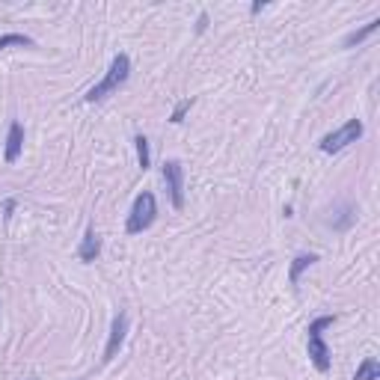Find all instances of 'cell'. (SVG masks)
I'll return each instance as SVG.
<instances>
[{"mask_svg": "<svg viewBox=\"0 0 380 380\" xmlns=\"http://www.w3.org/2000/svg\"><path fill=\"white\" fill-rule=\"evenodd\" d=\"M336 324V315H321L309 324V330H306V348H309V360L312 365L324 374V372H330V348L327 342H324V330L333 327Z\"/></svg>", "mask_w": 380, "mask_h": 380, "instance_id": "1", "label": "cell"}, {"mask_svg": "<svg viewBox=\"0 0 380 380\" xmlns=\"http://www.w3.org/2000/svg\"><path fill=\"white\" fill-rule=\"evenodd\" d=\"M128 75H131V60H128V53H116L113 63H110V69H107V75H104V80H101V84H95V87L87 92V101L95 104V101L107 99V95L116 92L122 84H125Z\"/></svg>", "mask_w": 380, "mask_h": 380, "instance_id": "2", "label": "cell"}, {"mask_svg": "<svg viewBox=\"0 0 380 380\" xmlns=\"http://www.w3.org/2000/svg\"><path fill=\"white\" fill-rule=\"evenodd\" d=\"M155 217H158V202H155V196L148 194V190H143V194L134 199V205H131L128 223H125V232H128V235H140V232H146V229L155 223Z\"/></svg>", "mask_w": 380, "mask_h": 380, "instance_id": "3", "label": "cell"}, {"mask_svg": "<svg viewBox=\"0 0 380 380\" xmlns=\"http://www.w3.org/2000/svg\"><path fill=\"white\" fill-rule=\"evenodd\" d=\"M362 122L360 119H348L342 128L338 131H333V134H327V137H324L318 146H321V152L324 155H336V152H342V148H348L350 143H357L360 137H362Z\"/></svg>", "mask_w": 380, "mask_h": 380, "instance_id": "4", "label": "cell"}, {"mask_svg": "<svg viewBox=\"0 0 380 380\" xmlns=\"http://www.w3.org/2000/svg\"><path fill=\"white\" fill-rule=\"evenodd\" d=\"M164 182H167V190H170L172 208L182 211L184 208V167H182V160H167L164 164Z\"/></svg>", "mask_w": 380, "mask_h": 380, "instance_id": "5", "label": "cell"}, {"mask_svg": "<svg viewBox=\"0 0 380 380\" xmlns=\"http://www.w3.org/2000/svg\"><path fill=\"white\" fill-rule=\"evenodd\" d=\"M125 336H128V315H125V312H119V315L113 318L110 338H107V348H104V362H110L119 354V348H122V342H125Z\"/></svg>", "mask_w": 380, "mask_h": 380, "instance_id": "6", "label": "cell"}, {"mask_svg": "<svg viewBox=\"0 0 380 380\" xmlns=\"http://www.w3.org/2000/svg\"><path fill=\"white\" fill-rule=\"evenodd\" d=\"M21 148H24V125L21 122H12L9 125V134H6V164H15V160L21 158Z\"/></svg>", "mask_w": 380, "mask_h": 380, "instance_id": "7", "label": "cell"}, {"mask_svg": "<svg viewBox=\"0 0 380 380\" xmlns=\"http://www.w3.org/2000/svg\"><path fill=\"white\" fill-rule=\"evenodd\" d=\"M99 253H101V238H99V232L95 229H87V235H84V241H80V247H77V255H80V262H95L99 259Z\"/></svg>", "mask_w": 380, "mask_h": 380, "instance_id": "8", "label": "cell"}, {"mask_svg": "<svg viewBox=\"0 0 380 380\" xmlns=\"http://www.w3.org/2000/svg\"><path fill=\"white\" fill-rule=\"evenodd\" d=\"M315 262H318V255H315V253H300V255H297V259L291 262V270H289V282H291V285H297V282H300V274H303L306 267H312V265H315Z\"/></svg>", "mask_w": 380, "mask_h": 380, "instance_id": "9", "label": "cell"}, {"mask_svg": "<svg viewBox=\"0 0 380 380\" xmlns=\"http://www.w3.org/2000/svg\"><path fill=\"white\" fill-rule=\"evenodd\" d=\"M377 27H380V18L369 21V24L362 27V30H354V33H348V36H345V48H354V45H360L362 39H369V36H372V33L377 30Z\"/></svg>", "mask_w": 380, "mask_h": 380, "instance_id": "10", "label": "cell"}, {"mask_svg": "<svg viewBox=\"0 0 380 380\" xmlns=\"http://www.w3.org/2000/svg\"><path fill=\"white\" fill-rule=\"evenodd\" d=\"M33 48V39L30 36H24V33H4L0 36V51H6V48Z\"/></svg>", "mask_w": 380, "mask_h": 380, "instance_id": "11", "label": "cell"}, {"mask_svg": "<svg viewBox=\"0 0 380 380\" xmlns=\"http://www.w3.org/2000/svg\"><path fill=\"white\" fill-rule=\"evenodd\" d=\"M380 377V362L377 360H362L360 362V369H357V374H354V380H377Z\"/></svg>", "mask_w": 380, "mask_h": 380, "instance_id": "12", "label": "cell"}, {"mask_svg": "<svg viewBox=\"0 0 380 380\" xmlns=\"http://www.w3.org/2000/svg\"><path fill=\"white\" fill-rule=\"evenodd\" d=\"M134 143H137V160H140V170L146 172L148 167H152V152H148V140L143 137V134H137V137H134Z\"/></svg>", "mask_w": 380, "mask_h": 380, "instance_id": "13", "label": "cell"}, {"mask_svg": "<svg viewBox=\"0 0 380 380\" xmlns=\"http://www.w3.org/2000/svg\"><path fill=\"white\" fill-rule=\"evenodd\" d=\"M190 107H194V99H184V101H179V104H175V110H172V116H170V122H172V125H179V122L187 116V110H190Z\"/></svg>", "mask_w": 380, "mask_h": 380, "instance_id": "14", "label": "cell"}, {"mask_svg": "<svg viewBox=\"0 0 380 380\" xmlns=\"http://www.w3.org/2000/svg\"><path fill=\"white\" fill-rule=\"evenodd\" d=\"M205 27H208V15H205V12H202L199 21H196V33H205Z\"/></svg>", "mask_w": 380, "mask_h": 380, "instance_id": "15", "label": "cell"}, {"mask_svg": "<svg viewBox=\"0 0 380 380\" xmlns=\"http://www.w3.org/2000/svg\"><path fill=\"white\" fill-rule=\"evenodd\" d=\"M12 211H15V199H6V205H4V217H6V220L12 217Z\"/></svg>", "mask_w": 380, "mask_h": 380, "instance_id": "16", "label": "cell"}, {"mask_svg": "<svg viewBox=\"0 0 380 380\" xmlns=\"http://www.w3.org/2000/svg\"><path fill=\"white\" fill-rule=\"evenodd\" d=\"M265 6H267V4H265V0H259V4H253V9H250V12H253V15H259V12H262Z\"/></svg>", "mask_w": 380, "mask_h": 380, "instance_id": "17", "label": "cell"}]
</instances>
